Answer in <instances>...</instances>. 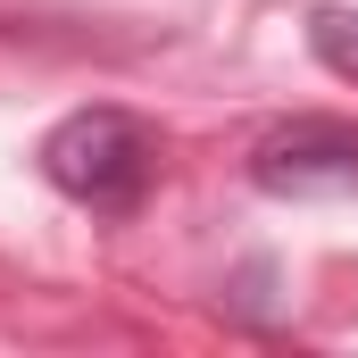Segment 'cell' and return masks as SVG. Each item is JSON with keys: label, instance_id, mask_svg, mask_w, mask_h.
<instances>
[{"label": "cell", "instance_id": "obj_1", "mask_svg": "<svg viewBox=\"0 0 358 358\" xmlns=\"http://www.w3.org/2000/svg\"><path fill=\"white\" fill-rule=\"evenodd\" d=\"M150 167H159V142H150V125L125 117V108H76V117H59L50 142H42V176L59 183L67 200L100 208V217L142 208Z\"/></svg>", "mask_w": 358, "mask_h": 358}, {"label": "cell", "instance_id": "obj_2", "mask_svg": "<svg viewBox=\"0 0 358 358\" xmlns=\"http://www.w3.org/2000/svg\"><path fill=\"white\" fill-rule=\"evenodd\" d=\"M250 176L275 200H308V192H358V125L334 117H300V125H275L267 142L250 150Z\"/></svg>", "mask_w": 358, "mask_h": 358}, {"label": "cell", "instance_id": "obj_3", "mask_svg": "<svg viewBox=\"0 0 358 358\" xmlns=\"http://www.w3.org/2000/svg\"><path fill=\"white\" fill-rule=\"evenodd\" d=\"M308 50H317L342 84H358V8H317V17H308Z\"/></svg>", "mask_w": 358, "mask_h": 358}]
</instances>
